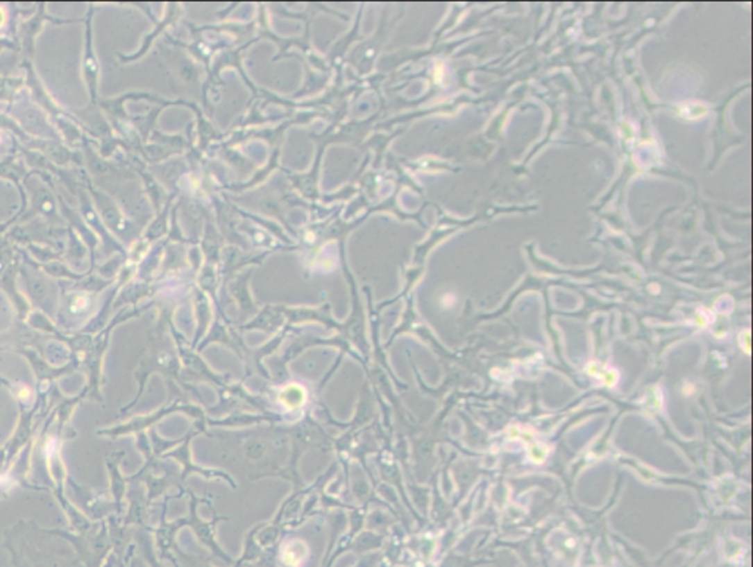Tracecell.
<instances>
[{
    "instance_id": "2",
    "label": "cell",
    "mask_w": 753,
    "mask_h": 567,
    "mask_svg": "<svg viewBox=\"0 0 753 567\" xmlns=\"http://www.w3.org/2000/svg\"><path fill=\"white\" fill-rule=\"evenodd\" d=\"M307 554L310 548L303 541H290L282 548V561L289 566H299L306 560Z\"/></svg>"
},
{
    "instance_id": "6",
    "label": "cell",
    "mask_w": 753,
    "mask_h": 567,
    "mask_svg": "<svg viewBox=\"0 0 753 567\" xmlns=\"http://www.w3.org/2000/svg\"><path fill=\"white\" fill-rule=\"evenodd\" d=\"M85 306H87V302H85V300H84L83 297H80V299H77V300H76V303H74V306H72V311L84 309V307H85Z\"/></svg>"
},
{
    "instance_id": "3",
    "label": "cell",
    "mask_w": 753,
    "mask_h": 567,
    "mask_svg": "<svg viewBox=\"0 0 753 567\" xmlns=\"http://www.w3.org/2000/svg\"><path fill=\"white\" fill-rule=\"evenodd\" d=\"M586 372L590 376L600 379L602 384L607 388H614L616 384H618V381H620L618 371H615V369L604 367V366H602V365H599L596 362L589 363L587 367H586Z\"/></svg>"
},
{
    "instance_id": "1",
    "label": "cell",
    "mask_w": 753,
    "mask_h": 567,
    "mask_svg": "<svg viewBox=\"0 0 753 567\" xmlns=\"http://www.w3.org/2000/svg\"><path fill=\"white\" fill-rule=\"evenodd\" d=\"M307 394L302 385H287L280 392V400L290 410H298L306 403Z\"/></svg>"
},
{
    "instance_id": "5",
    "label": "cell",
    "mask_w": 753,
    "mask_h": 567,
    "mask_svg": "<svg viewBox=\"0 0 753 567\" xmlns=\"http://www.w3.org/2000/svg\"><path fill=\"white\" fill-rule=\"evenodd\" d=\"M18 399L21 401H28L31 399V390L26 385H21L18 390Z\"/></svg>"
},
{
    "instance_id": "4",
    "label": "cell",
    "mask_w": 753,
    "mask_h": 567,
    "mask_svg": "<svg viewBox=\"0 0 753 567\" xmlns=\"http://www.w3.org/2000/svg\"><path fill=\"white\" fill-rule=\"evenodd\" d=\"M548 455H549V447L546 446V444L536 442V441H532L528 444V457L532 459V462L540 464L548 459Z\"/></svg>"
}]
</instances>
